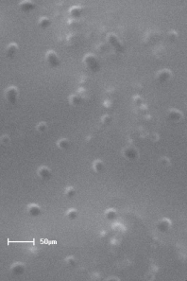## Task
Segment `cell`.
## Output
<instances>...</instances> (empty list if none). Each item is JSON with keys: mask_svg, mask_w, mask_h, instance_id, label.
Masks as SVG:
<instances>
[{"mask_svg": "<svg viewBox=\"0 0 187 281\" xmlns=\"http://www.w3.org/2000/svg\"><path fill=\"white\" fill-rule=\"evenodd\" d=\"M83 62H84L85 66H86L89 69L94 71H94H97L99 68L98 62H97L96 56L93 55V54H87L86 56L84 57Z\"/></svg>", "mask_w": 187, "mask_h": 281, "instance_id": "obj_1", "label": "cell"}, {"mask_svg": "<svg viewBox=\"0 0 187 281\" xmlns=\"http://www.w3.org/2000/svg\"><path fill=\"white\" fill-rule=\"evenodd\" d=\"M45 60L47 64L52 67H57L61 64V61L57 53L53 50H48L45 54Z\"/></svg>", "mask_w": 187, "mask_h": 281, "instance_id": "obj_2", "label": "cell"}, {"mask_svg": "<svg viewBox=\"0 0 187 281\" xmlns=\"http://www.w3.org/2000/svg\"><path fill=\"white\" fill-rule=\"evenodd\" d=\"M18 97H19V92H18V89L14 86H11L7 89L6 91V98L10 103L14 104L18 100Z\"/></svg>", "mask_w": 187, "mask_h": 281, "instance_id": "obj_3", "label": "cell"}, {"mask_svg": "<svg viewBox=\"0 0 187 281\" xmlns=\"http://www.w3.org/2000/svg\"><path fill=\"white\" fill-rule=\"evenodd\" d=\"M19 8L24 12H29L35 9V4L34 2L29 1V0H24V1L20 2Z\"/></svg>", "mask_w": 187, "mask_h": 281, "instance_id": "obj_4", "label": "cell"}, {"mask_svg": "<svg viewBox=\"0 0 187 281\" xmlns=\"http://www.w3.org/2000/svg\"><path fill=\"white\" fill-rule=\"evenodd\" d=\"M18 50H19V48H18V45L16 43H11L6 48V55L9 58H13L17 54Z\"/></svg>", "mask_w": 187, "mask_h": 281, "instance_id": "obj_5", "label": "cell"}, {"mask_svg": "<svg viewBox=\"0 0 187 281\" xmlns=\"http://www.w3.org/2000/svg\"><path fill=\"white\" fill-rule=\"evenodd\" d=\"M123 153H124V156L128 160H134V159H136L138 156V152L136 151L135 148H132V147L126 148Z\"/></svg>", "mask_w": 187, "mask_h": 281, "instance_id": "obj_6", "label": "cell"}, {"mask_svg": "<svg viewBox=\"0 0 187 281\" xmlns=\"http://www.w3.org/2000/svg\"><path fill=\"white\" fill-rule=\"evenodd\" d=\"M170 78H171V72L168 69H162L157 74L158 81L161 82H165L169 81Z\"/></svg>", "mask_w": 187, "mask_h": 281, "instance_id": "obj_7", "label": "cell"}, {"mask_svg": "<svg viewBox=\"0 0 187 281\" xmlns=\"http://www.w3.org/2000/svg\"><path fill=\"white\" fill-rule=\"evenodd\" d=\"M38 175L40 178L44 179V180H47V179H49L51 177V171L47 167H41L38 169Z\"/></svg>", "mask_w": 187, "mask_h": 281, "instance_id": "obj_8", "label": "cell"}, {"mask_svg": "<svg viewBox=\"0 0 187 281\" xmlns=\"http://www.w3.org/2000/svg\"><path fill=\"white\" fill-rule=\"evenodd\" d=\"M82 11H83V7L82 6H73V7L70 9V15L74 18V19H78V18L81 16L82 13Z\"/></svg>", "mask_w": 187, "mask_h": 281, "instance_id": "obj_9", "label": "cell"}, {"mask_svg": "<svg viewBox=\"0 0 187 281\" xmlns=\"http://www.w3.org/2000/svg\"><path fill=\"white\" fill-rule=\"evenodd\" d=\"M168 116L171 120H174V121H179V120L182 119V114L180 112L179 110H176V109H172L169 111L168 113Z\"/></svg>", "mask_w": 187, "mask_h": 281, "instance_id": "obj_10", "label": "cell"}, {"mask_svg": "<svg viewBox=\"0 0 187 281\" xmlns=\"http://www.w3.org/2000/svg\"><path fill=\"white\" fill-rule=\"evenodd\" d=\"M27 212L33 217H36V216H39L41 214V208L37 205H30L27 207Z\"/></svg>", "mask_w": 187, "mask_h": 281, "instance_id": "obj_11", "label": "cell"}, {"mask_svg": "<svg viewBox=\"0 0 187 281\" xmlns=\"http://www.w3.org/2000/svg\"><path fill=\"white\" fill-rule=\"evenodd\" d=\"M169 227H170V221H168V220H166V219H164V220H162L160 223H159V224H158V228L161 231H162V232H165V231H167Z\"/></svg>", "mask_w": 187, "mask_h": 281, "instance_id": "obj_12", "label": "cell"}, {"mask_svg": "<svg viewBox=\"0 0 187 281\" xmlns=\"http://www.w3.org/2000/svg\"><path fill=\"white\" fill-rule=\"evenodd\" d=\"M50 20H49V18H47V17H41L40 18V20H39V22H38V25H39V27H42V29H47V27H48L50 26Z\"/></svg>", "mask_w": 187, "mask_h": 281, "instance_id": "obj_13", "label": "cell"}, {"mask_svg": "<svg viewBox=\"0 0 187 281\" xmlns=\"http://www.w3.org/2000/svg\"><path fill=\"white\" fill-rule=\"evenodd\" d=\"M108 40H109V42L111 43V44H112L115 48H117V47H121V43L119 42L118 38H117V37H116L114 34H110Z\"/></svg>", "mask_w": 187, "mask_h": 281, "instance_id": "obj_14", "label": "cell"}, {"mask_svg": "<svg viewBox=\"0 0 187 281\" xmlns=\"http://www.w3.org/2000/svg\"><path fill=\"white\" fill-rule=\"evenodd\" d=\"M93 168L94 169V171L96 172H100L103 171L104 169V165L103 163L100 161V160H96V162H94V165H93Z\"/></svg>", "mask_w": 187, "mask_h": 281, "instance_id": "obj_15", "label": "cell"}, {"mask_svg": "<svg viewBox=\"0 0 187 281\" xmlns=\"http://www.w3.org/2000/svg\"><path fill=\"white\" fill-rule=\"evenodd\" d=\"M58 147H59L60 149L66 150L67 148L69 147V140L68 139H65V138L59 140V141H58Z\"/></svg>", "mask_w": 187, "mask_h": 281, "instance_id": "obj_16", "label": "cell"}, {"mask_svg": "<svg viewBox=\"0 0 187 281\" xmlns=\"http://www.w3.org/2000/svg\"><path fill=\"white\" fill-rule=\"evenodd\" d=\"M70 102L72 105H79L81 102V97L79 95H73L70 98Z\"/></svg>", "mask_w": 187, "mask_h": 281, "instance_id": "obj_17", "label": "cell"}, {"mask_svg": "<svg viewBox=\"0 0 187 281\" xmlns=\"http://www.w3.org/2000/svg\"><path fill=\"white\" fill-rule=\"evenodd\" d=\"M13 272L15 274H20L24 272V266H22L21 264H16L14 265V268L13 269Z\"/></svg>", "mask_w": 187, "mask_h": 281, "instance_id": "obj_18", "label": "cell"}, {"mask_svg": "<svg viewBox=\"0 0 187 281\" xmlns=\"http://www.w3.org/2000/svg\"><path fill=\"white\" fill-rule=\"evenodd\" d=\"M106 217L109 219V220H113V219L116 218V212L113 209H109L108 211L106 212Z\"/></svg>", "mask_w": 187, "mask_h": 281, "instance_id": "obj_19", "label": "cell"}, {"mask_svg": "<svg viewBox=\"0 0 187 281\" xmlns=\"http://www.w3.org/2000/svg\"><path fill=\"white\" fill-rule=\"evenodd\" d=\"M75 194H76V190H75L73 187H67V188H66V190H65V195H66L67 197H69V198H72V197H74V196H75Z\"/></svg>", "mask_w": 187, "mask_h": 281, "instance_id": "obj_20", "label": "cell"}, {"mask_svg": "<svg viewBox=\"0 0 187 281\" xmlns=\"http://www.w3.org/2000/svg\"><path fill=\"white\" fill-rule=\"evenodd\" d=\"M67 217L71 220H74L77 217H78V212H77L76 209H70V210L67 212Z\"/></svg>", "mask_w": 187, "mask_h": 281, "instance_id": "obj_21", "label": "cell"}, {"mask_svg": "<svg viewBox=\"0 0 187 281\" xmlns=\"http://www.w3.org/2000/svg\"><path fill=\"white\" fill-rule=\"evenodd\" d=\"M168 38H169L171 42L176 41L178 39V33L176 31H174V30H171V31L168 32Z\"/></svg>", "mask_w": 187, "mask_h": 281, "instance_id": "obj_22", "label": "cell"}, {"mask_svg": "<svg viewBox=\"0 0 187 281\" xmlns=\"http://www.w3.org/2000/svg\"><path fill=\"white\" fill-rule=\"evenodd\" d=\"M47 123H45V122H41L37 126V130L40 132H45V131H47Z\"/></svg>", "mask_w": 187, "mask_h": 281, "instance_id": "obj_23", "label": "cell"}, {"mask_svg": "<svg viewBox=\"0 0 187 281\" xmlns=\"http://www.w3.org/2000/svg\"><path fill=\"white\" fill-rule=\"evenodd\" d=\"M0 142L4 145H8L11 143V139L8 135H3V136H1V138H0Z\"/></svg>", "mask_w": 187, "mask_h": 281, "instance_id": "obj_24", "label": "cell"}, {"mask_svg": "<svg viewBox=\"0 0 187 281\" xmlns=\"http://www.w3.org/2000/svg\"><path fill=\"white\" fill-rule=\"evenodd\" d=\"M111 121H112V119H111V117H110L109 116H103V118H102V123H103V124L109 125L110 123H111Z\"/></svg>", "mask_w": 187, "mask_h": 281, "instance_id": "obj_25", "label": "cell"}, {"mask_svg": "<svg viewBox=\"0 0 187 281\" xmlns=\"http://www.w3.org/2000/svg\"><path fill=\"white\" fill-rule=\"evenodd\" d=\"M68 24H69L72 27H74L76 26V25H77V26H78V25H79V20H77V19H71V20L69 21V23H68Z\"/></svg>", "mask_w": 187, "mask_h": 281, "instance_id": "obj_26", "label": "cell"}, {"mask_svg": "<svg viewBox=\"0 0 187 281\" xmlns=\"http://www.w3.org/2000/svg\"><path fill=\"white\" fill-rule=\"evenodd\" d=\"M162 164H164V166H168V165L170 164L169 160H168L167 158H165V157H164V158H162Z\"/></svg>", "mask_w": 187, "mask_h": 281, "instance_id": "obj_27", "label": "cell"}, {"mask_svg": "<svg viewBox=\"0 0 187 281\" xmlns=\"http://www.w3.org/2000/svg\"><path fill=\"white\" fill-rule=\"evenodd\" d=\"M135 101H136V104H137V105H141V104H142V102H143V101H142V98H140L139 97H136L135 98Z\"/></svg>", "mask_w": 187, "mask_h": 281, "instance_id": "obj_28", "label": "cell"}]
</instances>
